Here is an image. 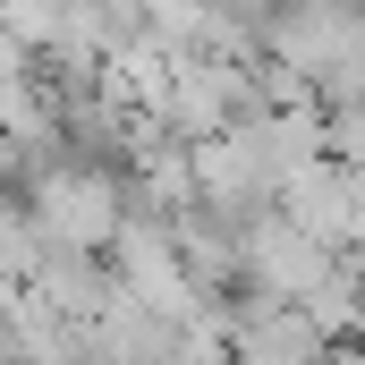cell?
Listing matches in <instances>:
<instances>
[{
  "instance_id": "1",
  "label": "cell",
  "mask_w": 365,
  "mask_h": 365,
  "mask_svg": "<svg viewBox=\"0 0 365 365\" xmlns=\"http://www.w3.org/2000/svg\"><path fill=\"white\" fill-rule=\"evenodd\" d=\"M34 221H43V238L51 247H119V230L136 221V187L119 179V170H102V162H60V170H43V179L17 195Z\"/></svg>"
},
{
  "instance_id": "2",
  "label": "cell",
  "mask_w": 365,
  "mask_h": 365,
  "mask_svg": "<svg viewBox=\"0 0 365 365\" xmlns=\"http://www.w3.org/2000/svg\"><path fill=\"white\" fill-rule=\"evenodd\" d=\"M247 238V289H264L280 306H314L331 280H340V247H323V238H306L289 212H264V221H247L238 230Z\"/></svg>"
},
{
  "instance_id": "3",
  "label": "cell",
  "mask_w": 365,
  "mask_h": 365,
  "mask_svg": "<svg viewBox=\"0 0 365 365\" xmlns=\"http://www.w3.org/2000/svg\"><path fill=\"white\" fill-rule=\"evenodd\" d=\"M280 212L306 230V238H323V247H357L365 238V195H357V170L349 162H314V170H297V179L280 187Z\"/></svg>"
}]
</instances>
